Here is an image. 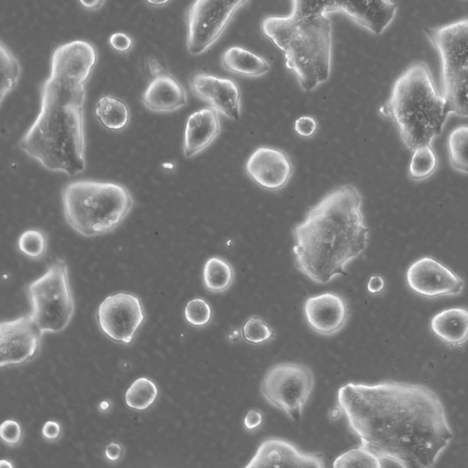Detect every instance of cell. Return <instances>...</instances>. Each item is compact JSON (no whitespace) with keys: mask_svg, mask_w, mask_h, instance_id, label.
<instances>
[{"mask_svg":"<svg viewBox=\"0 0 468 468\" xmlns=\"http://www.w3.org/2000/svg\"><path fill=\"white\" fill-rule=\"evenodd\" d=\"M431 328L445 343H464L468 338V309L452 307L439 312L431 318Z\"/></svg>","mask_w":468,"mask_h":468,"instance_id":"obj_21","label":"cell"},{"mask_svg":"<svg viewBox=\"0 0 468 468\" xmlns=\"http://www.w3.org/2000/svg\"><path fill=\"white\" fill-rule=\"evenodd\" d=\"M243 338L250 344H261L274 336L273 330L265 321L257 315L250 316L241 327Z\"/></svg>","mask_w":468,"mask_h":468,"instance_id":"obj_31","label":"cell"},{"mask_svg":"<svg viewBox=\"0 0 468 468\" xmlns=\"http://www.w3.org/2000/svg\"><path fill=\"white\" fill-rule=\"evenodd\" d=\"M309 327L315 333L330 336L343 329L349 317L346 299L335 292H324L308 297L303 305Z\"/></svg>","mask_w":468,"mask_h":468,"instance_id":"obj_17","label":"cell"},{"mask_svg":"<svg viewBox=\"0 0 468 468\" xmlns=\"http://www.w3.org/2000/svg\"><path fill=\"white\" fill-rule=\"evenodd\" d=\"M406 280L412 291L425 297L457 295L464 286L461 277L431 257L412 262L407 270Z\"/></svg>","mask_w":468,"mask_h":468,"instance_id":"obj_14","label":"cell"},{"mask_svg":"<svg viewBox=\"0 0 468 468\" xmlns=\"http://www.w3.org/2000/svg\"><path fill=\"white\" fill-rule=\"evenodd\" d=\"M262 421V414L257 410H250L244 418L243 423L247 430H254Z\"/></svg>","mask_w":468,"mask_h":468,"instance_id":"obj_38","label":"cell"},{"mask_svg":"<svg viewBox=\"0 0 468 468\" xmlns=\"http://www.w3.org/2000/svg\"><path fill=\"white\" fill-rule=\"evenodd\" d=\"M0 54L2 72L1 102H3L5 97L16 86L21 74V66L16 58L3 42L1 43Z\"/></svg>","mask_w":468,"mask_h":468,"instance_id":"obj_29","label":"cell"},{"mask_svg":"<svg viewBox=\"0 0 468 468\" xmlns=\"http://www.w3.org/2000/svg\"><path fill=\"white\" fill-rule=\"evenodd\" d=\"M31 305L30 315L44 335L60 333L69 325L75 303L69 279V268L63 259H56L47 271L27 286Z\"/></svg>","mask_w":468,"mask_h":468,"instance_id":"obj_8","label":"cell"},{"mask_svg":"<svg viewBox=\"0 0 468 468\" xmlns=\"http://www.w3.org/2000/svg\"><path fill=\"white\" fill-rule=\"evenodd\" d=\"M441 60L442 96L450 113L468 117V17L426 27Z\"/></svg>","mask_w":468,"mask_h":468,"instance_id":"obj_7","label":"cell"},{"mask_svg":"<svg viewBox=\"0 0 468 468\" xmlns=\"http://www.w3.org/2000/svg\"><path fill=\"white\" fill-rule=\"evenodd\" d=\"M109 44L116 51L126 52L131 49L133 40L123 32H115L110 36Z\"/></svg>","mask_w":468,"mask_h":468,"instance_id":"obj_35","label":"cell"},{"mask_svg":"<svg viewBox=\"0 0 468 468\" xmlns=\"http://www.w3.org/2000/svg\"><path fill=\"white\" fill-rule=\"evenodd\" d=\"M96 317L103 335L113 342L129 345L144 320V311L139 297L117 292L101 303Z\"/></svg>","mask_w":468,"mask_h":468,"instance_id":"obj_12","label":"cell"},{"mask_svg":"<svg viewBox=\"0 0 468 468\" xmlns=\"http://www.w3.org/2000/svg\"><path fill=\"white\" fill-rule=\"evenodd\" d=\"M95 115L101 125L114 132L123 130L131 118L128 105L121 99L112 95H104L99 99Z\"/></svg>","mask_w":468,"mask_h":468,"instance_id":"obj_23","label":"cell"},{"mask_svg":"<svg viewBox=\"0 0 468 468\" xmlns=\"http://www.w3.org/2000/svg\"><path fill=\"white\" fill-rule=\"evenodd\" d=\"M235 272L232 265L220 257H211L203 268L205 288L211 292H223L232 284Z\"/></svg>","mask_w":468,"mask_h":468,"instance_id":"obj_24","label":"cell"},{"mask_svg":"<svg viewBox=\"0 0 468 468\" xmlns=\"http://www.w3.org/2000/svg\"><path fill=\"white\" fill-rule=\"evenodd\" d=\"M391 0H292L291 13L298 16L339 12L368 32L381 35L396 16Z\"/></svg>","mask_w":468,"mask_h":468,"instance_id":"obj_11","label":"cell"},{"mask_svg":"<svg viewBox=\"0 0 468 468\" xmlns=\"http://www.w3.org/2000/svg\"><path fill=\"white\" fill-rule=\"evenodd\" d=\"M379 114L391 120L410 151L441 134L450 114L428 65L415 61L396 79Z\"/></svg>","mask_w":468,"mask_h":468,"instance_id":"obj_5","label":"cell"},{"mask_svg":"<svg viewBox=\"0 0 468 468\" xmlns=\"http://www.w3.org/2000/svg\"><path fill=\"white\" fill-rule=\"evenodd\" d=\"M41 434L47 441H57L61 435L60 424L55 420L46 421L42 426Z\"/></svg>","mask_w":468,"mask_h":468,"instance_id":"obj_36","label":"cell"},{"mask_svg":"<svg viewBox=\"0 0 468 468\" xmlns=\"http://www.w3.org/2000/svg\"><path fill=\"white\" fill-rule=\"evenodd\" d=\"M249 0H194L186 11V46L199 56L221 37L235 14Z\"/></svg>","mask_w":468,"mask_h":468,"instance_id":"obj_10","label":"cell"},{"mask_svg":"<svg viewBox=\"0 0 468 468\" xmlns=\"http://www.w3.org/2000/svg\"><path fill=\"white\" fill-rule=\"evenodd\" d=\"M79 2L85 9L96 11L103 5L105 0H79Z\"/></svg>","mask_w":468,"mask_h":468,"instance_id":"obj_41","label":"cell"},{"mask_svg":"<svg viewBox=\"0 0 468 468\" xmlns=\"http://www.w3.org/2000/svg\"><path fill=\"white\" fill-rule=\"evenodd\" d=\"M148 5L153 6H161L166 5L170 0H144Z\"/></svg>","mask_w":468,"mask_h":468,"instance_id":"obj_42","label":"cell"},{"mask_svg":"<svg viewBox=\"0 0 468 468\" xmlns=\"http://www.w3.org/2000/svg\"><path fill=\"white\" fill-rule=\"evenodd\" d=\"M292 233L295 267L300 272L319 284L346 275L347 264L368 243L361 193L352 184L335 187L308 208Z\"/></svg>","mask_w":468,"mask_h":468,"instance_id":"obj_3","label":"cell"},{"mask_svg":"<svg viewBox=\"0 0 468 468\" xmlns=\"http://www.w3.org/2000/svg\"><path fill=\"white\" fill-rule=\"evenodd\" d=\"M447 147L451 166L468 174V124H461L450 133Z\"/></svg>","mask_w":468,"mask_h":468,"instance_id":"obj_25","label":"cell"},{"mask_svg":"<svg viewBox=\"0 0 468 468\" xmlns=\"http://www.w3.org/2000/svg\"><path fill=\"white\" fill-rule=\"evenodd\" d=\"M0 465L1 467H13V464H11L8 461L4 459L1 460Z\"/></svg>","mask_w":468,"mask_h":468,"instance_id":"obj_43","label":"cell"},{"mask_svg":"<svg viewBox=\"0 0 468 468\" xmlns=\"http://www.w3.org/2000/svg\"><path fill=\"white\" fill-rule=\"evenodd\" d=\"M192 93L209 107L229 119L238 121L241 113L240 91L229 78L208 73H197L189 81Z\"/></svg>","mask_w":468,"mask_h":468,"instance_id":"obj_16","label":"cell"},{"mask_svg":"<svg viewBox=\"0 0 468 468\" xmlns=\"http://www.w3.org/2000/svg\"><path fill=\"white\" fill-rule=\"evenodd\" d=\"M220 133L219 113L211 107L191 113L186 122L183 153L186 158L201 153Z\"/></svg>","mask_w":468,"mask_h":468,"instance_id":"obj_19","label":"cell"},{"mask_svg":"<svg viewBox=\"0 0 468 468\" xmlns=\"http://www.w3.org/2000/svg\"><path fill=\"white\" fill-rule=\"evenodd\" d=\"M245 170L248 176L261 187L276 191L289 182L293 166L289 155L282 150L260 146L247 159Z\"/></svg>","mask_w":468,"mask_h":468,"instance_id":"obj_15","label":"cell"},{"mask_svg":"<svg viewBox=\"0 0 468 468\" xmlns=\"http://www.w3.org/2000/svg\"><path fill=\"white\" fill-rule=\"evenodd\" d=\"M0 436L5 445L16 447L22 441L21 426L14 420H5L0 426Z\"/></svg>","mask_w":468,"mask_h":468,"instance_id":"obj_33","label":"cell"},{"mask_svg":"<svg viewBox=\"0 0 468 468\" xmlns=\"http://www.w3.org/2000/svg\"><path fill=\"white\" fill-rule=\"evenodd\" d=\"M385 285V282L383 278L379 275H373L369 278L367 282V290L371 293L380 292Z\"/></svg>","mask_w":468,"mask_h":468,"instance_id":"obj_40","label":"cell"},{"mask_svg":"<svg viewBox=\"0 0 468 468\" xmlns=\"http://www.w3.org/2000/svg\"><path fill=\"white\" fill-rule=\"evenodd\" d=\"M221 66L227 71L249 78H259L271 69L269 61L239 46L228 48L221 55Z\"/></svg>","mask_w":468,"mask_h":468,"instance_id":"obj_22","label":"cell"},{"mask_svg":"<svg viewBox=\"0 0 468 468\" xmlns=\"http://www.w3.org/2000/svg\"><path fill=\"white\" fill-rule=\"evenodd\" d=\"M157 387L148 378H136L125 392V403L133 410H144L148 409L157 397Z\"/></svg>","mask_w":468,"mask_h":468,"instance_id":"obj_26","label":"cell"},{"mask_svg":"<svg viewBox=\"0 0 468 468\" xmlns=\"http://www.w3.org/2000/svg\"><path fill=\"white\" fill-rule=\"evenodd\" d=\"M261 30L282 51L303 91L311 92L329 80L333 27L326 14L270 16L262 20Z\"/></svg>","mask_w":468,"mask_h":468,"instance_id":"obj_4","label":"cell"},{"mask_svg":"<svg viewBox=\"0 0 468 468\" xmlns=\"http://www.w3.org/2000/svg\"><path fill=\"white\" fill-rule=\"evenodd\" d=\"M317 126L315 118L310 115L300 116L294 122V131L303 138L312 137L315 133Z\"/></svg>","mask_w":468,"mask_h":468,"instance_id":"obj_34","label":"cell"},{"mask_svg":"<svg viewBox=\"0 0 468 468\" xmlns=\"http://www.w3.org/2000/svg\"><path fill=\"white\" fill-rule=\"evenodd\" d=\"M460 1H465V0H460Z\"/></svg>","mask_w":468,"mask_h":468,"instance_id":"obj_44","label":"cell"},{"mask_svg":"<svg viewBox=\"0 0 468 468\" xmlns=\"http://www.w3.org/2000/svg\"><path fill=\"white\" fill-rule=\"evenodd\" d=\"M96 61L94 46L85 40L61 44L51 54L39 112L18 143L49 171L72 176L85 170V86Z\"/></svg>","mask_w":468,"mask_h":468,"instance_id":"obj_2","label":"cell"},{"mask_svg":"<svg viewBox=\"0 0 468 468\" xmlns=\"http://www.w3.org/2000/svg\"><path fill=\"white\" fill-rule=\"evenodd\" d=\"M64 218L79 234L91 238L113 231L133 206L130 190L122 184L75 180L61 190Z\"/></svg>","mask_w":468,"mask_h":468,"instance_id":"obj_6","label":"cell"},{"mask_svg":"<svg viewBox=\"0 0 468 468\" xmlns=\"http://www.w3.org/2000/svg\"><path fill=\"white\" fill-rule=\"evenodd\" d=\"M143 105L154 112H175L187 102V94L183 85L166 71L152 78L144 90Z\"/></svg>","mask_w":468,"mask_h":468,"instance_id":"obj_20","label":"cell"},{"mask_svg":"<svg viewBox=\"0 0 468 468\" xmlns=\"http://www.w3.org/2000/svg\"><path fill=\"white\" fill-rule=\"evenodd\" d=\"M43 335L30 314L0 323L1 367L17 366L39 352Z\"/></svg>","mask_w":468,"mask_h":468,"instance_id":"obj_13","label":"cell"},{"mask_svg":"<svg viewBox=\"0 0 468 468\" xmlns=\"http://www.w3.org/2000/svg\"><path fill=\"white\" fill-rule=\"evenodd\" d=\"M337 410L382 463L433 466L453 437L440 398L421 384L347 383L337 391Z\"/></svg>","mask_w":468,"mask_h":468,"instance_id":"obj_1","label":"cell"},{"mask_svg":"<svg viewBox=\"0 0 468 468\" xmlns=\"http://www.w3.org/2000/svg\"><path fill=\"white\" fill-rule=\"evenodd\" d=\"M184 314L186 322L196 327L207 325L211 319V308L203 298H194L187 302Z\"/></svg>","mask_w":468,"mask_h":468,"instance_id":"obj_32","label":"cell"},{"mask_svg":"<svg viewBox=\"0 0 468 468\" xmlns=\"http://www.w3.org/2000/svg\"><path fill=\"white\" fill-rule=\"evenodd\" d=\"M17 247L27 257L33 260L41 259L48 248L47 234L41 229H27L19 236Z\"/></svg>","mask_w":468,"mask_h":468,"instance_id":"obj_30","label":"cell"},{"mask_svg":"<svg viewBox=\"0 0 468 468\" xmlns=\"http://www.w3.org/2000/svg\"><path fill=\"white\" fill-rule=\"evenodd\" d=\"M314 386L312 370L305 365L283 362L271 367L262 378L260 390L273 407L298 422Z\"/></svg>","mask_w":468,"mask_h":468,"instance_id":"obj_9","label":"cell"},{"mask_svg":"<svg viewBox=\"0 0 468 468\" xmlns=\"http://www.w3.org/2000/svg\"><path fill=\"white\" fill-rule=\"evenodd\" d=\"M146 69L152 78L157 77L165 72L160 61L153 57L147 58Z\"/></svg>","mask_w":468,"mask_h":468,"instance_id":"obj_39","label":"cell"},{"mask_svg":"<svg viewBox=\"0 0 468 468\" xmlns=\"http://www.w3.org/2000/svg\"><path fill=\"white\" fill-rule=\"evenodd\" d=\"M335 468L344 467H370L380 468L383 466L381 459L367 447L360 444L356 448L350 449L335 460Z\"/></svg>","mask_w":468,"mask_h":468,"instance_id":"obj_28","label":"cell"},{"mask_svg":"<svg viewBox=\"0 0 468 468\" xmlns=\"http://www.w3.org/2000/svg\"><path fill=\"white\" fill-rule=\"evenodd\" d=\"M123 455V448L118 441H111L104 448V457L109 463L119 462Z\"/></svg>","mask_w":468,"mask_h":468,"instance_id":"obj_37","label":"cell"},{"mask_svg":"<svg viewBox=\"0 0 468 468\" xmlns=\"http://www.w3.org/2000/svg\"><path fill=\"white\" fill-rule=\"evenodd\" d=\"M409 165V175L414 180L429 177L437 168V155L431 144L413 149Z\"/></svg>","mask_w":468,"mask_h":468,"instance_id":"obj_27","label":"cell"},{"mask_svg":"<svg viewBox=\"0 0 468 468\" xmlns=\"http://www.w3.org/2000/svg\"><path fill=\"white\" fill-rule=\"evenodd\" d=\"M245 467L324 468V463L319 454L303 452L292 442L282 439L269 438L259 445L254 456Z\"/></svg>","mask_w":468,"mask_h":468,"instance_id":"obj_18","label":"cell"}]
</instances>
